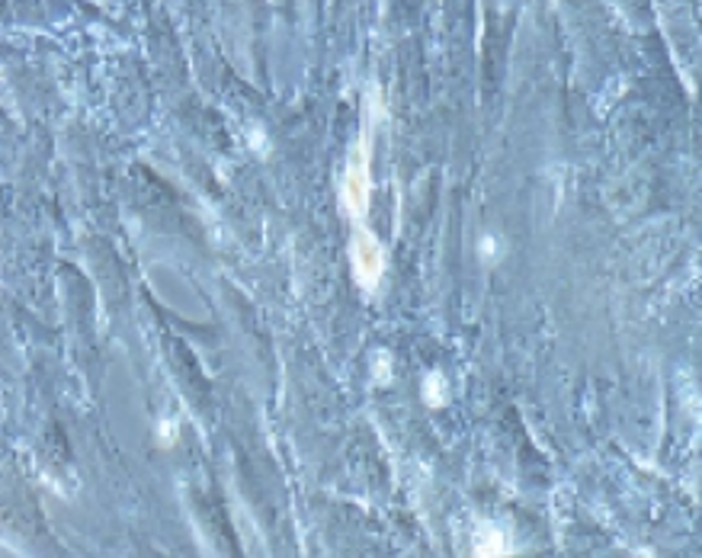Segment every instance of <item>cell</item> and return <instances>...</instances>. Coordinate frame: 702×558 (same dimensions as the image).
<instances>
[{"label":"cell","mask_w":702,"mask_h":558,"mask_svg":"<svg viewBox=\"0 0 702 558\" xmlns=\"http://www.w3.org/2000/svg\"><path fill=\"white\" fill-rule=\"evenodd\" d=\"M344 203L359 218L369 210V139H363L353 151L347 176H344Z\"/></svg>","instance_id":"obj_1"},{"label":"cell","mask_w":702,"mask_h":558,"mask_svg":"<svg viewBox=\"0 0 702 558\" xmlns=\"http://www.w3.org/2000/svg\"><path fill=\"white\" fill-rule=\"evenodd\" d=\"M382 270H386V250L366 228H356V235H353V273L359 279V286L376 289L379 279H382Z\"/></svg>","instance_id":"obj_2"}]
</instances>
